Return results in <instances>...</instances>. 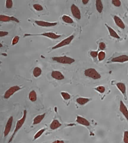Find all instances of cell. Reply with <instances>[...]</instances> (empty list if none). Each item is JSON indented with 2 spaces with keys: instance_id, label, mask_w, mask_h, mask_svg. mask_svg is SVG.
I'll return each instance as SVG.
<instances>
[{
  "instance_id": "cell-1",
  "label": "cell",
  "mask_w": 128,
  "mask_h": 143,
  "mask_svg": "<svg viewBox=\"0 0 128 143\" xmlns=\"http://www.w3.org/2000/svg\"><path fill=\"white\" fill-rule=\"evenodd\" d=\"M26 117V109H25V110L24 111V114H23L22 117L21 119H20L16 123V128H15L14 132H13L12 136H11V138H10V139H9V142H11V141H12L13 138H14V136L16 135V134L17 133V132L18 131H19V130L21 129V127H22V125H24L25 122Z\"/></svg>"
},
{
  "instance_id": "cell-2",
  "label": "cell",
  "mask_w": 128,
  "mask_h": 143,
  "mask_svg": "<svg viewBox=\"0 0 128 143\" xmlns=\"http://www.w3.org/2000/svg\"><path fill=\"white\" fill-rule=\"evenodd\" d=\"M84 75L87 77L91 78L93 80H98L101 78V75L95 69L93 68H89L85 70L84 71Z\"/></svg>"
},
{
  "instance_id": "cell-3",
  "label": "cell",
  "mask_w": 128,
  "mask_h": 143,
  "mask_svg": "<svg viewBox=\"0 0 128 143\" xmlns=\"http://www.w3.org/2000/svg\"><path fill=\"white\" fill-rule=\"evenodd\" d=\"M52 59L53 61H56L57 62L60 63V64H71L72 63L75 62L74 59L73 58L68 57L66 56H60V57H52Z\"/></svg>"
},
{
  "instance_id": "cell-4",
  "label": "cell",
  "mask_w": 128,
  "mask_h": 143,
  "mask_svg": "<svg viewBox=\"0 0 128 143\" xmlns=\"http://www.w3.org/2000/svg\"><path fill=\"white\" fill-rule=\"evenodd\" d=\"M74 39V34L71 35V36H69V37L66 38V39H65L60 42H59V44L56 45H55L54 46H53L52 48V50H55V49H59V48L62 47V46L67 45H69L70 43L71 42V41H73V39Z\"/></svg>"
},
{
  "instance_id": "cell-5",
  "label": "cell",
  "mask_w": 128,
  "mask_h": 143,
  "mask_svg": "<svg viewBox=\"0 0 128 143\" xmlns=\"http://www.w3.org/2000/svg\"><path fill=\"white\" fill-rule=\"evenodd\" d=\"M21 88H20L19 86H14L9 88V89L5 92L4 94V99H8L9 98L11 97L14 93L17 92V91L21 90Z\"/></svg>"
},
{
  "instance_id": "cell-6",
  "label": "cell",
  "mask_w": 128,
  "mask_h": 143,
  "mask_svg": "<svg viewBox=\"0 0 128 143\" xmlns=\"http://www.w3.org/2000/svg\"><path fill=\"white\" fill-rule=\"evenodd\" d=\"M35 22L38 26L41 27H52V26H56L57 25V22H48V21L43 20H35Z\"/></svg>"
},
{
  "instance_id": "cell-7",
  "label": "cell",
  "mask_w": 128,
  "mask_h": 143,
  "mask_svg": "<svg viewBox=\"0 0 128 143\" xmlns=\"http://www.w3.org/2000/svg\"><path fill=\"white\" fill-rule=\"evenodd\" d=\"M12 122H13V117L12 116H11L7 121V123H6V127H5L4 131V137H6L9 133H10V131L11 130V127H12Z\"/></svg>"
},
{
  "instance_id": "cell-8",
  "label": "cell",
  "mask_w": 128,
  "mask_h": 143,
  "mask_svg": "<svg viewBox=\"0 0 128 143\" xmlns=\"http://www.w3.org/2000/svg\"><path fill=\"white\" fill-rule=\"evenodd\" d=\"M71 12L73 16L75 17L76 19H81V12L79 8L76 6L75 4H72L71 6Z\"/></svg>"
},
{
  "instance_id": "cell-9",
  "label": "cell",
  "mask_w": 128,
  "mask_h": 143,
  "mask_svg": "<svg viewBox=\"0 0 128 143\" xmlns=\"http://www.w3.org/2000/svg\"><path fill=\"white\" fill-rule=\"evenodd\" d=\"M0 21L2 22H8V21H14L17 23H19V20L14 16H8L4 15H0Z\"/></svg>"
},
{
  "instance_id": "cell-10",
  "label": "cell",
  "mask_w": 128,
  "mask_h": 143,
  "mask_svg": "<svg viewBox=\"0 0 128 143\" xmlns=\"http://www.w3.org/2000/svg\"><path fill=\"white\" fill-rule=\"evenodd\" d=\"M119 111H120V112L122 113L124 117H125L126 119L128 121V109L123 101H120Z\"/></svg>"
},
{
  "instance_id": "cell-11",
  "label": "cell",
  "mask_w": 128,
  "mask_h": 143,
  "mask_svg": "<svg viewBox=\"0 0 128 143\" xmlns=\"http://www.w3.org/2000/svg\"><path fill=\"white\" fill-rule=\"evenodd\" d=\"M128 61V56L126 54L123 55H120L119 56H116L115 58H113L112 59V62H124Z\"/></svg>"
},
{
  "instance_id": "cell-12",
  "label": "cell",
  "mask_w": 128,
  "mask_h": 143,
  "mask_svg": "<svg viewBox=\"0 0 128 143\" xmlns=\"http://www.w3.org/2000/svg\"><path fill=\"white\" fill-rule=\"evenodd\" d=\"M51 76L53 78L57 80H62L65 78V76L60 72L57 71V70H54L51 73Z\"/></svg>"
},
{
  "instance_id": "cell-13",
  "label": "cell",
  "mask_w": 128,
  "mask_h": 143,
  "mask_svg": "<svg viewBox=\"0 0 128 143\" xmlns=\"http://www.w3.org/2000/svg\"><path fill=\"white\" fill-rule=\"evenodd\" d=\"M116 87L118 88L119 91L122 93V94L124 96L125 100H127V97H126V88L125 84L123 83H118L116 84Z\"/></svg>"
},
{
  "instance_id": "cell-14",
  "label": "cell",
  "mask_w": 128,
  "mask_h": 143,
  "mask_svg": "<svg viewBox=\"0 0 128 143\" xmlns=\"http://www.w3.org/2000/svg\"><path fill=\"white\" fill-rule=\"evenodd\" d=\"M76 122L78 123L79 124H81L84 126H86V127H88V126L90 125V123H89V121L84 117H81V116H78L77 117H76Z\"/></svg>"
},
{
  "instance_id": "cell-15",
  "label": "cell",
  "mask_w": 128,
  "mask_h": 143,
  "mask_svg": "<svg viewBox=\"0 0 128 143\" xmlns=\"http://www.w3.org/2000/svg\"><path fill=\"white\" fill-rule=\"evenodd\" d=\"M113 19L115 24L118 26L119 28H120L121 29H124V28H125V25H124L123 21H122V20H121L118 16L114 15L113 17Z\"/></svg>"
},
{
  "instance_id": "cell-16",
  "label": "cell",
  "mask_w": 128,
  "mask_h": 143,
  "mask_svg": "<svg viewBox=\"0 0 128 143\" xmlns=\"http://www.w3.org/2000/svg\"><path fill=\"white\" fill-rule=\"evenodd\" d=\"M35 35H41V36H45V37H49L50 39H57L61 37L60 35H58V34H55L54 33H49V32L41 33L40 34H35Z\"/></svg>"
},
{
  "instance_id": "cell-17",
  "label": "cell",
  "mask_w": 128,
  "mask_h": 143,
  "mask_svg": "<svg viewBox=\"0 0 128 143\" xmlns=\"http://www.w3.org/2000/svg\"><path fill=\"white\" fill-rule=\"evenodd\" d=\"M105 26H106V27L107 28L108 30H109V32L110 33V36H112V37L115 38V39H120V37H119V35L117 33H116V31H114V29H113V28H111L110 26H108L107 24H105Z\"/></svg>"
},
{
  "instance_id": "cell-18",
  "label": "cell",
  "mask_w": 128,
  "mask_h": 143,
  "mask_svg": "<svg viewBox=\"0 0 128 143\" xmlns=\"http://www.w3.org/2000/svg\"><path fill=\"white\" fill-rule=\"evenodd\" d=\"M46 116V113H44L43 114H40V115H38L37 116H36L34 118L33 121V125H36L39 124L41 121L43 120L44 117Z\"/></svg>"
},
{
  "instance_id": "cell-19",
  "label": "cell",
  "mask_w": 128,
  "mask_h": 143,
  "mask_svg": "<svg viewBox=\"0 0 128 143\" xmlns=\"http://www.w3.org/2000/svg\"><path fill=\"white\" fill-rule=\"evenodd\" d=\"M61 125H62V124H60V122L59 121L57 120V119H54L50 125V129L51 130H56L59 128Z\"/></svg>"
},
{
  "instance_id": "cell-20",
  "label": "cell",
  "mask_w": 128,
  "mask_h": 143,
  "mask_svg": "<svg viewBox=\"0 0 128 143\" xmlns=\"http://www.w3.org/2000/svg\"><path fill=\"white\" fill-rule=\"evenodd\" d=\"M90 99H88V98L79 97L78 99H76V102L79 105H84L87 104V102H89L90 101Z\"/></svg>"
},
{
  "instance_id": "cell-21",
  "label": "cell",
  "mask_w": 128,
  "mask_h": 143,
  "mask_svg": "<svg viewBox=\"0 0 128 143\" xmlns=\"http://www.w3.org/2000/svg\"><path fill=\"white\" fill-rule=\"evenodd\" d=\"M96 7L97 11L99 13H102L104 9V6H103L102 2L101 0H96Z\"/></svg>"
},
{
  "instance_id": "cell-22",
  "label": "cell",
  "mask_w": 128,
  "mask_h": 143,
  "mask_svg": "<svg viewBox=\"0 0 128 143\" xmlns=\"http://www.w3.org/2000/svg\"><path fill=\"white\" fill-rule=\"evenodd\" d=\"M29 98L31 102H34L36 101V100H37V94H36V91L33 90L31 91V92H30L29 95Z\"/></svg>"
},
{
  "instance_id": "cell-23",
  "label": "cell",
  "mask_w": 128,
  "mask_h": 143,
  "mask_svg": "<svg viewBox=\"0 0 128 143\" xmlns=\"http://www.w3.org/2000/svg\"><path fill=\"white\" fill-rule=\"evenodd\" d=\"M41 73H42V70H41V68L39 67H36L34 68L33 71V76L35 78H38V76H39L41 75Z\"/></svg>"
},
{
  "instance_id": "cell-24",
  "label": "cell",
  "mask_w": 128,
  "mask_h": 143,
  "mask_svg": "<svg viewBox=\"0 0 128 143\" xmlns=\"http://www.w3.org/2000/svg\"><path fill=\"white\" fill-rule=\"evenodd\" d=\"M62 20L66 23H69V24H71V23H73V20L71 19L70 17L66 15H64L62 17Z\"/></svg>"
},
{
  "instance_id": "cell-25",
  "label": "cell",
  "mask_w": 128,
  "mask_h": 143,
  "mask_svg": "<svg viewBox=\"0 0 128 143\" xmlns=\"http://www.w3.org/2000/svg\"><path fill=\"white\" fill-rule=\"evenodd\" d=\"M105 53L104 52V51H100V52L99 53V54H98V59H99V61H102L104 60V59L105 58Z\"/></svg>"
},
{
  "instance_id": "cell-26",
  "label": "cell",
  "mask_w": 128,
  "mask_h": 143,
  "mask_svg": "<svg viewBox=\"0 0 128 143\" xmlns=\"http://www.w3.org/2000/svg\"><path fill=\"white\" fill-rule=\"evenodd\" d=\"M46 130V129H43L41 130H39L38 131V132L35 134V135L34 139H38V138L40 137V136L43 134V133L45 132Z\"/></svg>"
},
{
  "instance_id": "cell-27",
  "label": "cell",
  "mask_w": 128,
  "mask_h": 143,
  "mask_svg": "<svg viewBox=\"0 0 128 143\" xmlns=\"http://www.w3.org/2000/svg\"><path fill=\"white\" fill-rule=\"evenodd\" d=\"M60 94H61V96H62L63 99H64V100H68L70 99L71 96L68 92H62Z\"/></svg>"
},
{
  "instance_id": "cell-28",
  "label": "cell",
  "mask_w": 128,
  "mask_h": 143,
  "mask_svg": "<svg viewBox=\"0 0 128 143\" xmlns=\"http://www.w3.org/2000/svg\"><path fill=\"white\" fill-rule=\"evenodd\" d=\"M95 89L99 92L101 93V94H103V93L105 92V88L103 86H97V87H96L95 88Z\"/></svg>"
},
{
  "instance_id": "cell-29",
  "label": "cell",
  "mask_w": 128,
  "mask_h": 143,
  "mask_svg": "<svg viewBox=\"0 0 128 143\" xmlns=\"http://www.w3.org/2000/svg\"><path fill=\"white\" fill-rule=\"evenodd\" d=\"M33 6V8L37 11H41L43 10V6L39 4H34Z\"/></svg>"
},
{
  "instance_id": "cell-30",
  "label": "cell",
  "mask_w": 128,
  "mask_h": 143,
  "mask_svg": "<svg viewBox=\"0 0 128 143\" xmlns=\"http://www.w3.org/2000/svg\"><path fill=\"white\" fill-rule=\"evenodd\" d=\"M13 2L12 0H6V7L7 9H11L12 7Z\"/></svg>"
},
{
  "instance_id": "cell-31",
  "label": "cell",
  "mask_w": 128,
  "mask_h": 143,
  "mask_svg": "<svg viewBox=\"0 0 128 143\" xmlns=\"http://www.w3.org/2000/svg\"><path fill=\"white\" fill-rule=\"evenodd\" d=\"M112 3L115 7H119L121 4V1L119 0H112Z\"/></svg>"
},
{
  "instance_id": "cell-32",
  "label": "cell",
  "mask_w": 128,
  "mask_h": 143,
  "mask_svg": "<svg viewBox=\"0 0 128 143\" xmlns=\"http://www.w3.org/2000/svg\"><path fill=\"white\" fill-rule=\"evenodd\" d=\"M19 40H20V37H19V36H15V37L13 38V39L12 41V45H14L17 44V43L19 42Z\"/></svg>"
},
{
  "instance_id": "cell-33",
  "label": "cell",
  "mask_w": 128,
  "mask_h": 143,
  "mask_svg": "<svg viewBox=\"0 0 128 143\" xmlns=\"http://www.w3.org/2000/svg\"><path fill=\"white\" fill-rule=\"evenodd\" d=\"M123 141L124 143H128V131H125L124 132Z\"/></svg>"
},
{
  "instance_id": "cell-34",
  "label": "cell",
  "mask_w": 128,
  "mask_h": 143,
  "mask_svg": "<svg viewBox=\"0 0 128 143\" xmlns=\"http://www.w3.org/2000/svg\"><path fill=\"white\" fill-rule=\"evenodd\" d=\"M98 54H99V53H98L97 51H92L90 52V55L93 58H97L98 56Z\"/></svg>"
},
{
  "instance_id": "cell-35",
  "label": "cell",
  "mask_w": 128,
  "mask_h": 143,
  "mask_svg": "<svg viewBox=\"0 0 128 143\" xmlns=\"http://www.w3.org/2000/svg\"><path fill=\"white\" fill-rule=\"evenodd\" d=\"M99 46L100 50H104L105 49L106 45L104 42H100Z\"/></svg>"
},
{
  "instance_id": "cell-36",
  "label": "cell",
  "mask_w": 128,
  "mask_h": 143,
  "mask_svg": "<svg viewBox=\"0 0 128 143\" xmlns=\"http://www.w3.org/2000/svg\"><path fill=\"white\" fill-rule=\"evenodd\" d=\"M8 34H9V33L8 32L1 31H0V37H4V36H7Z\"/></svg>"
},
{
  "instance_id": "cell-37",
  "label": "cell",
  "mask_w": 128,
  "mask_h": 143,
  "mask_svg": "<svg viewBox=\"0 0 128 143\" xmlns=\"http://www.w3.org/2000/svg\"><path fill=\"white\" fill-rule=\"evenodd\" d=\"M52 143H65V142L64 141L62 140H56L54 141V142H52Z\"/></svg>"
},
{
  "instance_id": "cell-38",
  "label": "cell",
  "mask_w": 128,
  "mask_h": 143,
  "mask_svg": "<svg viewBox=\"0 0 128 143\" xmlns=\"http://www.w3.org/2000/svg\"><path fill=\"white\" fill-rule=\"evenodd\" d=\"M82 3L83 4H87L89 3V0H82Z\"/></svg>"
}]
</instances>
